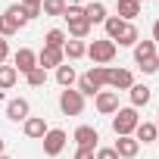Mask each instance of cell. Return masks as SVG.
Segmentation results:
<instances>
[{
    "mask_svg": "<svg viewBox=\"0 0 159 159\" xmlns=\"http://www.w3.org/2000/svg\"><path fill=\"white\" fill-rule=\"evenodd\" d=\"M137 125H140V116H137L134 106H119V112L112 116V131H116V137H131Z\"/></svg>",
    "mask_w": 159,
    "mask_h": 159,
    "instance_id": "1",
    "label": "cell"
},
{
    "mask_svg": "<svg viewBox=\"0 0 159 159\" xmlns=\"http://www.w3.org/2000/svg\"><path fill=\"white\" fill-rule=\"evenodd\" d=\"M116 44L109 41V38H100V41H91L88 44V56L94 59V66H106V62H112L116 59Z\"/></svg>",
    "mask_w": 159,
    "mask_h": 159,
    "instance_id": "2",
    "label": "cell"
},
{
    "mask_svg": "<svg viewBox=\"0 0 159 159\" xmlns=\"http://www.w3.org/2000/svg\"><path fill=\"white\" fill-rule=\"evenodd\" d=\"M59 109H62V116H81L84 112V97L75 88H62L59 91Z\"/></svg>",
    "mask_w": 159,
    "mask_h": 159,
    "instance_id": "3",
    "label": "cell"
},
{
    "mask_svg": "<svg viewBox=\"0 0 159 159\" xmlns=\"http://www.w3.org/2000/svg\"><path fill=\"white\" fill-rule=\"evenodd\" d=\"M66 140H69V137H66L62 128H50V131L41 137V143H44V156H50V159L59 156V153L66 150Z\"/></svg>",
    "mask_w": 159,
    "mask_h": 159,
    "instance_id": "4",
    "label": "cell"
},
{
    "mask_svg": "<svg viewBox=\"0 0 159 159\" xmlns=\"http://www.w3.org/2000/svg\"><path fill=\"white\" fill-rule=\"evenodd\" d=\"M131 84H134V75L128 69H109L106 72V88H112L116 94L119 91H131Z\"/></svg>",
    "mask_w": 159,
    "mask_h": 159,
    "instance_id": "5",
    "label": "cell"
},
{
    "mask_svg": "<svg viewBox=\"0 0 159 159\" xmlns=\"http://www.w3.org/2000/svg\"><path fill=\"white\" fill-rule=\"evenodd\" d=\"M72 137H75L78 147H84V150H97V143H100V131L94 125H78Z\"/></svg>",
    "mask_w": 159,
    "mask_h": 159,
    "instance_id": "6",
    "label": "cell"
},
{
    "mask_svg": "<svg viewBox=\"0 0 159 159\" xmlns=\"http://www.w3.org/2000/svg\"><path fill=\"white\" fill-rule=\"evenodd\" d=\"M94 106H97L100 116H116L119 112V94L116 91H100L94 97Z\"/></svg>",
    "mask_w": 159,
    "mask_h": 159,
    "instance_id": "7",
    "label": "cell"
},
{
    "mask_svg": "<svg viewBox=\"0 0 159 159\" xmlns=\"http://www.w3.org/2000/svg\"><path fill=\"white\" fill-rule=\"evenodd\" d=\"M13 62H16V66H13L16 72L28 75L31 69H38V53H34V50H28V47H19V50H16V56H13Z\"/></svg>",
    "mask_w": 159,
    "mask_h": 159,
    "instance_id": "8",
    "label": "cell"
},
{
    "mask_svg": "<svg viewBox=\"0 0 159 159\" xmlns=\"http://www.w3.org/2000/svg\"><path fill=\"white\" fill-rule=\"evenodd\" d=\"M22 131H25V137L41 140V137L50 131V125H47V119H44V116H28V119L22 122Z\"/></svg>",
    "mask_w": 159,
    "mask_h": 159,
    "instance_id": "9",
    "label": "cell"
},
{
    "mask_svg": "<svg viewBox=\"0 0 159 159\" xmlns=\"http://www.w3.org/2000/svg\"><path fill=\"white\" fill-rule=\"evenodd\" d=\"M28 116H31V103H28L25 97H16V100L7 103V119H10V122H25Z\"/></svg>",
    "mask_w": 159,
    "mask_h": 159,
    "instance_id": "10",
    "label": "cell"
},
{
    "mask_svg": "<svg viewBox=\"0 0 159 159\" xmlns=\"http://www.w3.org/2000/svg\"><path fill=\"white\" fill-rule=\"evenodd\" d=\"M66 25H69V38H75V41H84V38L91 34V22L84 19V13H81V16H69Z\"/></svg>",
    "mask_w": 159,
    "mask_h": 159,
    "instance_id": "11",
    "label": "cell"
},
{
    "mask_svg": "<svg viewBox=\"0 0 159 159\" xmlns=\"http://www.w3.org/2000/svg\"><path fill=\"white\" fill-rule=\"evenodd\" d=\"M66 62V56H62V50H53V47H44L41 53H38V66L47 72V69H59Z\"/></svg>",
    "mask_w": 159,
    "mask_h": 159,
    "instance_id": "12",
    "label": "cell"
},
{
    "mask_svg": "<svg viewBox=\"0 0 159 159\" xmlns=\"http://www.w3.org/2000/svg\"><path fill=\"white\" fill-rule=\"evenodd\" d=\"M116 153H119V159H134L137 153H140V143L134 140V137H119L116 140V147H112Z\"/></svg>",
    "mask_w": 159,
    "mask_h": 159,
    "instance_id": "13",
    "label": "cell"
},
{
    "mask_svg": "<svg viewBox=\"0 0 159 159\" xmlns=\"http://www.w3.org/2000/svg\"><path fill=\"white\" fill-rule=\"evenodd\" d=\"M137 143H153L156 137H159V131H156V122H140L137 128H134V134H131Z\"/></svg>",
    "mask_w": 159,
    "mask_h": 159,
    "instance_id": "14",
    "label": "cell"
},
{
    "mask_svg": "<svg viewBox=\"0 0 159 159\" xmlns=\"http://www.w3.org/2000/svg\"><path fill=\"white\" fill-rule=\"evenodd\" d=\"M62 56H66L69 62L81 59V56H88V44H84V41H75V38H69V41H66V47H62Z\"/></svg>",
    "mask_w": 159,
    "mask_h": 159,
    "instance_id": "15",
    "label": "cell"
},
{
    "mask_svg": "<svg viewBox=\"0 0 159 159\" xmlns=\"http://www.w3.org/2000/svg\"><path fill=\"white\" fill-rule=\"evenodd\" d=\"M84 19H88L91 25H103V22H106V7L100 3V0H91V3L84 7Z\"/></svg>",
    "mask_w": 159,
    "mask_h": 159,
    "instance_id": "16",
    "label": "cell"
},
{
    "mask_svg": "<svg viewBox=\"0 0 159 159\" xmlns=\"http://www.w3.org/2000/svg\"><path fill=\"white\" fill-rule=\"evenodd\" d=\"M106 72H109V66H91V69L84 72V78H88L97 91H103V88H106Z\"/></svg>",
    "mask_w": 159,
    "mask_h": 159,
    "instance_id": "17",
    "label": "cell"
},
{
    "mask_svg": "<svg viewBox=\"0 0 159 159\" xmlns=\"http://www.w3.org/2000/svg\"><path fill=\"white\" fill-rule=\"evenodd\" d=\"M125 25H128L125 19H119V16H106V22H103V28H106V38L116 44V41H119V34L125 31Z\"/></svg>",
    "mask_w": 159,
    "mask_h": 159,
    "instance_id": "18",
    "label": "cell"
},
{
    "mask_svg": "<svg viewBox=\"0 0 159 159\" xmlns=\"http://www.w3.org/2000/svg\"><path fill=\"white\" fill-rule=\"evenodd\" d=\"M128 94H131V106H134V109L147 106V103H150V97H153L147 84H131V91H128Z\"/></svg>",
    "mask_w": 159,
    "mask_h": 159,
    "instance_id": "19",
    "label": "cell"
},
{
    "mask_svg": "<svg viewBox=\"0 0 159 159\" xmlns=\"http://www.w3.org/2000/svg\"><path fill=\"white\" fill-rule=\"evenodd\" d=\"M75 81H78V75H75V66L62 62V66L56 69V84H59V88H72Z\"/></svg>",
    "mask_w": 159,
    "mask_h": 159,
    "instance_id": "20",
    "label": "cell"
},
{
    "mask_svg": "<svg viewBox=\"0 0 159 159\" xmlns=\"http://www.w3.org/2000/svg\"><path fill=\"white\" fill-rule=\"evenodd\" d=\"M140 16V0H119V19L131 22Z\"/></svg>",
    "mask_w": 159,
    "mask_h": 159,
    "instance_id": "21",
    "label": "cell"
},
{
    "mask_svg": "<svg viewBox=\"0 0 159 159\" xmlns=\"http://www.w3.org/2000/svg\"><path fill=\"white\" fill-rule=\"evenodd\" d=\"M66 41H69V34H66L62 28H50V31L44 34V47H53V50H62Z\"/></svg>",
    "mask_w": 159,
    "mask_h": 159,
    "instance_id": "22",
    "label": "cell"
},
{
    "mask_svg": "<svg viewBox=\"0 0 159 159\" xmlns=\"http://www.w3.org/2000/svg\"><path fill=\"white\" fill-rule=\"evenodd\" d=\"M156 44L153 41H137L134 44V62H143V59H150V56H156Z\"/></svg>",
    "mask_w": 159,
    "mask_h": 159,
    "instance_id": "23",
    "label": "cell"
},
{
    "mask_svg": "<svg viewBox=\"0 0 159 159\" xmlns=\"http://www.w3.org/2000/svg\"><path fill=\"white\" fill-rule=\"evenodd\" d=\"M16 81H19V72H16L13 66H0V91L16 88Z\"/></svg>",
    "mask_w": 159,
    "mask_h": 159,
    "instance_id": "24",
    "label": "cell"
},
{
    "mask_svg": "<svg viewBox=\"0 0 159 159\" xmlns=\"http://www.w3.org/2000/svg\"><path fill=\"white\" fill-rule=\"evenodd\" d=\"M137 41H140V34H137V28H134V25L128 22V25H125V31L119 34V41H116V47H134Z\"/></svg>",
    "mask_w": 159,
    "mask_h": 159,
    "instance_id": "25",
    "label": "cell"
},
{
    "mask_svg": "<svg viewBox=\"0 0 159 159\" xmlns=\"http://www.w3.org/2000/svg\"><path fill=\"white\" fill-rule=\"evenodd\" d=\"M66 7H69L66 0H44V3H41V13H44V16H62Z\"/></svg>",
    "mask_w": 159,
    "mask_h": 159,
    "instance_id": "26",
    "label": "cell"
},
{
    "mask_svg": "<svg viewBox=\"0 0 159 159\" xmlns=\"http://www.w3.org/2000/svg\"><path fill=\"white\" fill-rule=\"evenodd\" d=\"M16 31H19V22H16L13 16L3 13V16H0V38H13Z\"/></svg>",
    "mask_w": 159,
    "mask_h": 159,
    "instance_id": "27",
    "label": "cell"
},
{
    "mask_svg": "<svg viewBox=\"0 0 159 159\" xmlns=\"http://www.w3.org/2000/svg\"><path fill=\"white\" fill-rule=\"evenodd\" d=\"M25 81H28V88H44V84H47V72L38 66V69H31V72L25 75Z\"/></svg>",
    "mask_w": 159,
    "mask_h": 159,
    "instance_id": "28",
    "label": "cell"
},
{
    "mask_svg": "<svg viewBox=\"0 0 159 159\" xmlns=\"http://www.w3.org/2000/svg\"><path fill=\"white\" fill-rule=\"evenodd\" d=\"M7 16H13L16 22H19V28H25L28 22H25V16H22V3H13V7H7Z\"/></svg>",
    "mask_w": 159,
    "mask_h": 159,
    "instance_id": "29",
    "label": "cell"
},
{
    "mask_svg": "<svg viewBox=\"0 0 159 159\" xmlns=\"http://www.w3.org/2000/svg\"><path fill=\"white\" fill-rule=\"evenodd\" d=\"M137 66H140V72H143V75L159 72V59H156V56H150V59H143V62H137Z\"/></svg>",
    "mask_w": 159,
    "mask_h": 159,
    "instance_id": "30",
    "label": "cell"
},
{
    "mask_svg": "<svg viewBox=\"0 0 159 159\" xmlns=\"http://www.w3.org/2000/svg\"><path fill=\"white\" fill-rule=\"evenodd\" d=\"M94 159H119V153H116L112 147H97V153H94Z\"/></svg>",
    "mask_w": 159,
    "mask_h": 159,
    "instance_id": "31",
    "label": "cell"
},
{
    "mask_svg": "<svg viewBox=\"0 0 159 159\" xmlns=\"http://www.w3.org/2000/svg\"><path fill=\"white\" fill-rule=\"evenodd\" d=\"M22 16H25V22H31L41 16V7H22Z\"/></svg>",
    "mask_w": 159,
    "mask_h": 159,
    "instance_id": "32",
    "label": "cell"
},
{
    "mask_svg": "<svg viewBox=\"0 0 159 159\" xmlns=\"http://www.w3.org/2000/svg\"><path fill=\"white\" fill-rule=\"evenodd\" d=\"M7 59H10V44H7V38H0V66Z\"/></svg>",
    "mask_w": 159,
    "mask_h": 159,
    "instance_id": "33",
    "label": "cell"
},
{
    "mask_svg": "<svg viewBox=\"0 0 159 159\" xmlns=\"http://www.w3.org/2000/svg\"><path fill=\"white\" fill-rule=\"evenodd\" d=\"M94 153H97V150H84V147H78V150H75V159H94Z\"/></svg>",
    "mask_w": 159,
    "mask_h": 159,
    "instance_id": "34",
    "label": "cell"
},
{
    "mask_svg": "<svg viewBox=\"0 0 159 159\" xmlns=\"http://www.w3.org/2000/svg\"><path fill=\"white\" fill-rule=\"evenodd\" d=\"M153 44H159V19L153 22Z\"/></svg>",
    "mask_w": 159,
    "mask_h": 159,
    "instance_id": "35",
    "label": "cell"
},
{
    "mask_svg": "<svg viewBox=\"0 0 159 159\" xmlns=\"http://www.w3.org/2000/svg\"><path fill=\"white\" fill-rule=\"evenodd\" d=\"M19 3H22V7H41L44 0H19Z\"/></svg>",
    "mask_w": 159,
    "mask_h": 159,
    "instance_id": "36",
    "label": "cell"
},
{
    "mask_svg": "<svg viewBox=\"0 0 159 159\" xmlns=\"http://www.w3.org/2000/svg\"><path fill=\"white\" fill-rule=\"evenodd\" d=\"M3 150H7V140H3V137H0V156H3Z\"/></svg>",
    "mask_w": 159,
    "mask_h": 159,
    "instance_id": "37",
    "label": "cell"
},
{
    "mask_svg": "<svg viewBox=\"0 0 159 159\" xmlns=\"http://www.w3.org/2000/svg\"><path fill=\"white\" fill-rule=\"evenodd\" d=\"M156 131H159V119H156Z\"/></svg>",
    "mask_w": 159,
    "mask_h": 159,
    "instance_id": "38",
    "label": "cell"
},
{
    "mask_svg": "<svg viewBox=\"0 0 159 159\" xmlns=\"http://www.w3.org/2000/svg\"><path fill=\"white\" fill-rule=\"evenodd\" d=\"M0 159H10V156H0Z\"/></svg>",
    "mask_w": 159,
    "mask_h": 159,
    "instance_id": "39",
    "label": "cell"
},
{
    "mask_svg": "<svg viewBox=\"0 0 159 159\" xmlns=\"http://www.w3.org/2000/svg\"><path fill=\"white\" fill-rule=\"evenodd\" d=\"M156 59H159V50H156Z\"/></svg>",
    "mask_w": 159,
    "mask_h": 159,
    "instance_id": "40",
    "label": "cell"
},
{
    "mask_svg": "<svg viewBox=\"0 0 159 159\" xmlns=\"http://www.w3.org/2000/svg\"><path fill=\"white\" fill-rule=\"evenodd\" d=\"M0 97H3V91H0Z\"/></svg>",
    "mask_w": 159,
    "mask_h": 159,
    "instance_id": "41",
    "label": "cell"
}]
</instances>
